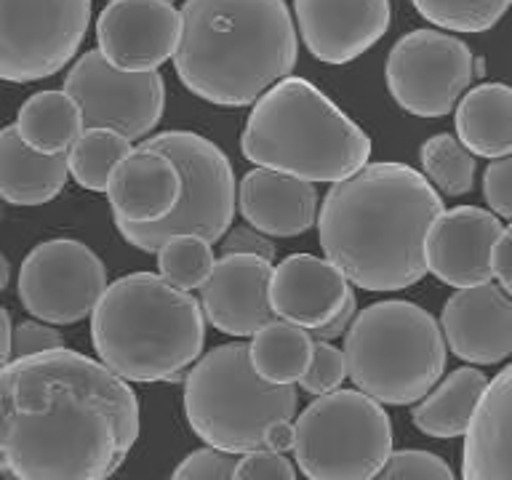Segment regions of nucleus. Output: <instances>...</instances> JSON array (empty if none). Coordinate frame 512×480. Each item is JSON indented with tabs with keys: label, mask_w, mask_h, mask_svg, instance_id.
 Listing matches in <instances>:
<instances>
[{
	"label": "nucleus",
	"mask_w": 512,
	"mask_h": 480,
	"mask_svg": "<svg viewBox=\"0 0 512 480\" xmlns=\"http://www.w3.org/2000/svg\"><path fill=\"white\" fill-rule=\"evenodd\" d=\"M131 384L83 352H38L0 371V472L11 480H110L139 440Z\"/></svg>",
	"instance_id": "f257e3e1"
},
{
	"label": "nucleus",
	"mask_w": 512,
	"mask_h": 480,
	"mask_svg": "<svg viewBox=\"0 0 512 480\" xmlns=\"http://www.w3.org/2000/svg\"><path fill=\"white\" fill-rule=\"evenodd\" d=\"M443 198L406 163H366L331 184L318 211L323 259L363 291H403L427 275L424 243Z\"/></svg>",
	"instance_id": "f03ea898"
},
{
	"label": "nucleus",
	"mask_w": 512,
	"mask_h": 480,
	"mask_svg": "<svg viewBox=\"0 0 512 480\" xmlns=\"http://www.w3.org/2000/svg\"><path fill=\"white\" fill-rule=\"evenodd\" d=\"M296 54L286 0H184L171 59L190 94L246 107L294 72Z\"/></svg>",
	"instance_id": "7ed1b4c3"
},
{
	"label": "nucleus",
	"mask_w": 512,
	"mask_h": 480,
	"mask_svg": "<svg viewBox=\"0 0 512 480\" xmlns=\"http://www.w3.org/2000/svg\"><path fill=\"white\" fill-rule=\"evenodd\" d=\"M91 342L123 382H179L203 355L206 318L192 294L155 272H131L110 283L91 312Z\"/></svg>",
	"instance_id": "20e7f679"
},
{
	"label": "nucleus",
	"mask_w": 512,
	"mask_h": 480,
	"mask_svg": "<svg viewBox=\"0 0 512 480\" xmlns=\"http://www.w3.org/2000/svg\"><path fill=\"white\" fill-rule=\"evenodd\" d=\"M240 150L256 168L334 184L366 166L371 139L318 86L288 75L254 102Z\"/></svg>",
	"instance_id": "39448f33"
},
{
	"label": "nucleus",
	"mask_w": 512,
	"mask_h": 480,
	"mask_svg": "<svg viewBox=\"0 0 512 480\" xmlns=\"http://www.w3.org/2000/svg\"><path fill=\"white\" fill-rule=\"evenodd\" d=\"M347 376L384 406H411L440 382L446 342L438 320L414 302L368 304L344 334Z\"/></svg>",
	"instance_id": "423d86ee"
},
{
	"label": "nucleus",
	"mask_w": 512,
	"mask_h": 480,
	"mask_svg": "<svg viewBox=\"0 0 512 480\" xmlns=\"http://www.w3.org/2000/svg\"><path fill=\"white\" fill-rule=\"evenodd\" d=\"M299 395L294 384L275 387L256 376L248 344H219L184 376V414L208 448L240 456L262 448L264 430L294 419Z\"/></svg>",
	"instance_id": "0eeeda50"
},
{
	"label": "nucleus",
	"mask_w": 512,
	"mask_h": 480,
	"mask_svg": "<svg viewBox=\"0 0 512 480\" xmlns=\"http://www.w3.org/2000/svg\"><path fill=\"white\" fill-rule=\"evenodd\" d=\"M142 144L174 163L182 190L166 219L152 224H115L120 235L147 254H155L160 243L174 235H198L206 243L222 240L238 208V182L230 158L211 139L192 131H163Z\"/></svg>",
	"instance_id": "6e6552de"
},
{
	"label": "nucleus",
	"mask_w": 512,
	"mask_h": 480,
	"mask_svg": "<svg viewBox=\"0 0 512 480\" xmlns=\"http://www.w3.org/2000/svg\"><path fill=\"white\" fill-rule=\"evenodd\" d=\"M294 456L310 480H374L392 454V422L360 390L318 395L294 419Z\"/></svg>",
	"instance_id": "1a4fd4ad"
},
{
	"label": "nucleus",
	"mask_w": 512,
	"mask_h": 480,
	"mask_svg": "<svg viewBox=\"0 0 512 480\" xmlns=\"http://www.w3.org/2000/svg\"><path fill=\"white\" fill-rule=\"evenodd\" d=\"M88 24L91 0H0V80L32 83L64 70Z\"/></svg>",
	"instance_id": "9d476101"
},
{
	"label": "nucleus",
	"mask_w": 512,
	"mask_h": 480,
	"mask_svg": "<svg viewBox=\"0 0 512 480\" xmlns=\"http://www.w3.org/2000/svg\"><path fill=\"white\" fill-rule=\"evenodd\" d=\"M384 78L400 110L416 118H443L475 78V56L456 35L414 30L390 48Z\"/></svg>",
	"instance_id": "9b49d317"
},
{
	"label": "nucleus",
	"mask_w": 512,
	"mask_h": 480,
	"mask_svg": "<svg viewBox=\"0 0 512 480\" xmlns=\"http://www.w3.org/2000/svg\"><path fill=\"white\" fill-rule=\"evenodd\" d=\"M107 267L80 240L54 238L24 256L19 302L48 326H70L91 312L107 291Z\"/></svg>",
	"instance_id": "f8f14e48"
},
{
	"label": "nucleus",
	"mask_w": 512,
	"mask_h": 480,
	"mask_svg": "<svg viewBox=\"0 0 512 480\" xmlns=\"http://www.w3.org/2000/svg\"><path fill=\"white\" fill-rule=\"evenodd\" d=\"M62 91L80 107L83 128H107L128 142L150 134L166 110L160 72H123L99 51H86L72 64Z\"/></svg>",
	"instance_id": "ddd939ff"
},
{
	"label": "nucleus",
	"mask_w": 512,
	"mask_h": 480,
	"mask_svg": "<svg viewBox=\"0 0 512 480\" xmlns=\"http://www.w3.org/2000/svg\"><path fill=\"white\" fill-rule=\"evenodd\" d=\"M176 40L179 11L166 0H110L96 19L99 54L123 72H158Z\"/></svg>",
	"instance_id": "4468645a"
},
{
	"label": "nucleus",
	"mask_w": 512,
	"mask_h": 480,
	"mask_svg": "<svg viewBox=\"0 0 512 480\" xmlns=\"http://www.w3.org/2000/svg\"><path fill=\"white\" fill-rule=\"evenodd\" d=\"M502 232L499 216L486 208L456 206L443 211L424 243L427 272L451 288L491 283V251Z\"/></svg>",
	"instance_id": "2eb2a0df"
},
{
	"label": "nucleus",
	"mask_w": 512,
	"mask_h": 480,
	"mask_svg": "<svg viewBox=\"0 0 512 480\" xmlns=\"http://www.w3.org/2000/svg\"><path fill=\"white\" fill-rule=\"evenodd\" d=\"M304 46L318 62L347 64L374 48L390 27V0H294Z\"/></svg>",
	"instance_id": "dca6fc26"
},
{
	"label": "nucleus",
	"mask_w": 512,
	"mask_h": 480,
	"mask_svg": "<svg viewBox=\"0 0 512 480\" xmlns=\"http://www.w3.org/2000/svg\"><path fill=\"white\" fill-rule=\"evenodd\" d=\"M443 342L456 358L494 366L512 355V299L502 286L459 288L440 312Z\"/></svg>",
	"instance_id": "f3484780"
},
{
	"label": "nucleus",
	"mask_w": 512,
	"mask_h": 480,
	"mask_svg": "<svg viewBox=\"0 0 512 480\" xmlns=\"http://www.w3.org/2000/svg\"><path fill=\"white\" fill-rule=\"evenodd\" d=\"M272 262L259 256H219L208 280L200 286L203 318L222 334L254 336L275 320L270 307Z\"/></svg>",
	"instance_id": "a211bd4d"
},
{
	"label": "nucleus",
	"mask_w": 512,
	"mask_h": 480,
	"mask_svg": "<svg viewBox=\"0 0 512 480\" xmlns=\"http://www.w3.org/2000/svg\"><path fill=\"white\" fill-rule=\"evenodd\" d=\"M352 288L328 259L312 254H291L272 267V315L307 331L326 326L350 299Z\"/></svg>",
	"instance_id": "6ab92c4d"
},
{
	"label": "nucleus",
	"mask_w": 512,
	"mask_h": 480,
	"mask_svg": "<svg viewBox=\"0 0 512 480\" xmlns=\"http://www.w3.org/2000/svg\"><path fill=\"white\" fill-rule=\"evenodd\" d=\"M238 211L267 238H296L318 222V190L296 176L251 168L238 182Z\"/></svg>",
	"instance_id": "aec40b11"
},
{
	"label": "nucleus",
	"mask_w": 512,
	"mask_h": 480,
	"mask_svg": "<svg viewBox=\"0 0 512 480\" xmlns=\"http://www.w3.org/2000/svg\"><path fill=\"white\" fill-rule=\"evenodd\" d=\"M179 171L166 155L139 144L120 160L107 182L115 224H152L166 219L179 200Z\"/></svg>",
	"instance_id": "412c9836"
},
{
	"label": "nucleus",
	"mask_w": 512,
	"mask_h": 480,
	"mask_svg": "<svg viewBox=\"0 0 512 480\" xmlns=\"http://www.w3.org/2000/svg\"><path fill=\"white\" fill-rule=\"evenodd\" d=\"M462 480H512V363L488 382L464 432Z\"/></svg>",
	"instance_id": "4be33fe9"
},
{
	"label": "nucleus",
	"mask_w": 512,
	"mask_h": 480,
	"mask_svg": "<svg viewBox=\"0 0 512 480\" xmlns=\"http://www.w3.org/2000/svg\"><path fill=\"white\" fill-rule=\"evenodd\" d=\"M67 152L40 155L19 139L14 126L0 128V198L11 206H43L67 184Z\"/></svg>",
	"instance_id": "5701e85b"
},
{
	"label": "nucleus",
	"mask_w": 512,
	"mask_h": 480,
	"mask_svg": "<svg viewBox=\"0 0 512 480\" xmlns=\"http://www.w3.org/2000/svg\"><path fill=\"white\" fill-rule=\"evenodd\" d=\"M456 139L478 158L512 155V86L483 83L459 99Z\"/></svg>",
	"instance_id": "b1692460"
},
{
	"label": "nucleus",
	"mask_w": 512,
	"mask_h": 480,
	"mask_svg": "<svg viewBox=\"0 0 512 480\" xmlns=\"http://www.w3.org/2000/svg\"><path fill=\"white\" fill-rule=\"evenodd\" d=\"M488 376L480 368L464 366L443 376L411 411V422L419 432L438 440L462 438L486 392Z\"/></svg>",
	"instance_id": "393cba45"
},
{
	"label": "nucleus",
	"mask_w": 512,
	"mask_h": 480,
	"mask_svg": "<svg viewBox=\"0 0 512 480\" xmlns=\"http://www.w3.org/2000/svg\"><path fill=\"white\" fill-rule=\"evenodd\" d=\"M16 134L40 155H64L83 134V115L64 91H38L19 107Z\"/></svg>",
	"instance_id": "a878e982"
},
{
	"label": "nucleus",
	"mask_w": 512,
	"mask_h": 480,
	"mask_svg": "<svg viewBox=\"0 0 512 480\" xmlns=\"http://www.w3.org/2000/svg\"><path fill=\"white\" fill-rule=\"evenodd\" d=\"M312 347H315V339L307 328L275 318L251 336L248 358L262 382L288 387L299 382L307 371Z\"/></svg>",
	"instance_id": "bb28decb"
},
{
	"label": "nucleus",
	"mask_w": 512,
	"mask_h": 480,
	"mask_svg": "<svg viewBox=\"0 0 512 480\" xmlns=\"http://www.w3.org/2000/svg\"><path fill=\"white\" fill-rule=\"evenodd\" d=\"M131 150L134 147L126 136L107 128H83V134L67 150V171L83 190L107 192L112 171Z\"/></svg>",
	"instance_id": "cd10ccee"
},
{
	"label": "nucleus",
	"mask_w": 512,
	"mask_h": 480,
	"mask_svg": "<svg viewBox=\"0 0 512 480\" xmlns=\"http://www.w3.org/2000/svg\"><path fill=\"white\" fill-rule=\"evenodd\" d=\"M424 179L448 198L467 195L475 184V155L454 134H435L419 150Z\"/></svg>",
	"instance_id": "c85d7f7f"
},
{
	"label": "nucleus",
	"mask_w": 512,
	"mask_h": 480,
	"mask_svg": "<svg viewBox=\"0 0 512 480\" xmlns=\"http://www.w3.org/2000/svg\"><path fill=\"white\" fill-rule=\"evenodd\" d=\"M158 256V275L166 280L171 288L187 291L200 288L214 270V251L211 243H206L198 235H174L160 243L155 251Z\"/></svg>",
	"instance_id": "c756f323"
},
{
	"label": "nucleus",
	"mask_w": 512,
	"mask_h": 480,
	"mask_svg": "<svg viewBox=\"0 0 512 480\" xmlns=\"http://www.w3.org/2000/svg\"><path fill=\"white\" fill-rule=\"evenodd\" d=\"M419 16L448 32H486L499 24L512 0H411Z\"/></svg>",
	"instance_id": "7c9ffc66"
},
{
	"label": "nucleus",
	"mask_w": 512,
	"mask_h": 480,
	"mask_svg": "<svg viewBox=\"0 0 512 480\" xmlns=\"http://www.w3.org/2000/svg\"><path fill=\"white\" fill-rule=\"evenodd\" d=\"M374 480H456L446 459L419 448L392 451Z\"/></svg>",
	"instance_id": "2f4dec72"
},
{
	"label": "nucleus",
	"mask_w": 512,
	"mask_h": 480,
	"mask_svg": "<svg viewBox=\"0 0 512 480\" xmlns=\"http://www.w3.org/2000/svg\"><path fill=\"white\" fill-rule=\"evenodd\" d=\"M344 379H347L344 352L336 350L331 342H315L310 366L299 379L302 390L310 392V395H326V392L339 390Z\"/></svg>",
	"instance_id": "473e14b6"
},
{
	"label": "nucleus",
	"mask_w": 512,
	"mask_h": 480,
	"mask_svg": "<svg viewBox=\"0 0 512 480\" xmlns=\"http://www.w3.org/2000/svg\"><path fill=\"white\" fill-rule=\"evenodd\" d=\"M232 470L235 456L206 446L182 459L171 480H232Z\"/></svg>",
	"instance_id": "72a5a7b5"
},
{
	"label": "nucleus",
	"mask_w": 512,
	"mask_h": 480,
	"mask_svg": "<svg viewBox=\"0 0 512 480\" xmlns=\"http://www.w3.org/2000/svg\"><path fill=\"white\" fill-rule=\"evenodd\" d=\"M232 480H296V470L286 459V454H272V451L256 448V451L240 454V459H235Z\"/></svg>",
	"instance_id": "f704fd0d"
},
{
	"label": "nucleus",
	"mask_w": 512,
	"mask_h": 480,
	"mask_svg": "<svg viewBox=\"0 0 512 480\" xmlns=\"http://www.w3.org/2000/svg\"><path fill=\"white\" fill-rule=\"evenodd\" d=\"M59 347H64L62 334L43 320H24L11 328V360L30 358V355L59 350Z\"/></svg>",
	"instance_id": "c9c22d12"
},
{
	"label": "nucleus",
	"mask_w": 512,
	"mask_h": 480,
	"mask_svg": "<svg viewBox=\"0 0 512 480\" xmlns=\"http://www.w3.org/2000/svg\"><path fill=\"white\" fill-rule=\"evenodd\" d=\"M483 195L494 216L512 219V155L488 163L483 171Z\"/></svg>",
	"instance_id": "e433bc0d"
},
{
	"label": "nucleus",
	"mask_w": 512,
	"mask_h": 480,
	"mask_svg": "<svg viewBox=\"0 0 512 480\" xmlns=\"http://www.w3.org/2000/svg\"><path fill=\"white\" fill-rule=\"evenodd\" d=\"M232 254H248V256H259L264 262H275V246L272 240L262 232H256L254 227H232L227 230V235L222 238V256Z\"/></svg>",
	"instance_id": "4c0bfd02"
},
{
	"label": "nucleus",
	"mask_w": 512,
	"mask_h": 480,
	"mask_svg": "<svg viewBox=\"0 0 512 480\" xmlns=\"http://www.w3.org/2000/svg\"><path fill=\"white\" fill-rule=\"evenodd\" d=\"M355 315H358V299H355V291H352L350 299L344 302L342 310L336 312L334 318L328 320L326 326L312 328L310 336H312V339H315V342H334L336 336L347 334V328L352 326V320H355Z\"/></svg>",
	"instance_id": "58836bf2"
},
{
	"label": "nucleus",
	"mask_w": 512,
	"mask_h": 480,
	"mask_svg": "<svg viewBox=\"0 0 512 480\" xmlns=\"http://www.w3.org/2000/svg\"><path fill=\"white\" fill-rule=\"evenodd\" d=\"M491 272L502 283V288L512 286V230H504L491 251Z\"/></svg>",
	"instance_id": "ea45409f"
},
{
	"label": "nucleus",
	"mask_w": 512,
	"mask_h": 480,
	"mask_svg": "<svg viewBox=\"0 0 512 480\" xmlns=\"http://www.w3.org/2000/svg\"><path fill=\"white\" fill-rule=\"evenodd\" d=\"M294 440V419H280V422H272L264 430L262 448L264 451H272V454H288V451H294Z\"/></svg>",
	"instance_id": "a19ab883"
},
{
	"label": "nucleus",
	"mask_w": 512,
	"mask_h": 480,
	"mask_svg": "<svg viewBox=\"0 0 512 480\" xmlns=\"http://www.w3.org/2000/svg\"><path fill=\"white\" fill-rule=\"evenodd\" d=\"M11 360V315L0 307V371Z\"/></svg>",
	"instance_id": "79ce46f5"
},
{
	"label": "nucleus",
	"mask_w": 512,
	"mask_h": 480,
	"mask_svg": "<svg viewBox=\"0 0 512 480\" xmlns=\"http://www.w3.org/2000/svg\"><path fill=\"white\" fill-rule=\"evenodd\" d=\"M8 280H11V264L3 254H0V291L8 286Z\"/></svg>",
	"instance_id": "37998d69"
},
{
	"label": "nucleus",
	"mask_w": 512,
	"mask_h": 480,
	"mask_svg": "<svg viewBox=\"0 0 512 480\" xmlns=\"http://www.w3.org/2000/svg\"><path fill=\"white\" fill-rule=\"evenodd\" d=\"M504 291H507V296H510V299H512V286H510V288H504Z\"/></svg>",
	"instance_id": "c03bdc74"
},
{
	"label": "nucleus",
	"mask_w": 512,
	"mask_h": 480,
	"mask_svg": "<svg viewBox=\"0 0 512 480\" xmlns=\"http://www.w3.org/2000/svg\"><path fill=\"white\" fill-rule=\"evenodd\" d=\"M166 3H174V0H166Z\"/></svg>",
	"instance_id": "a18cd8bd"
},
{
	"label": "nucleus",
	"mask_w": 512,
	"mask_h": 480,
	"mask_svg": "<svg viewBox=\"0 0 512 480\" xmlns=\"http://www.w3.org/2000/svg\"><path fill=\"white\" fill-rule=\"evenodd\" d=\"M507 230H512V224H510V227H507Z\"/></svg>",
	"instance_id": "49530a36"
}]
</instances>
